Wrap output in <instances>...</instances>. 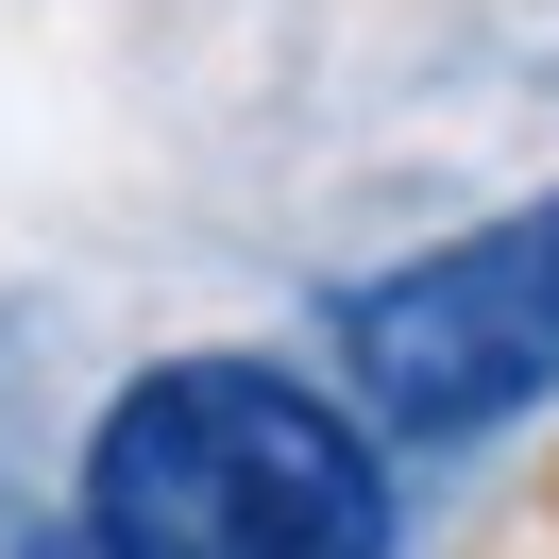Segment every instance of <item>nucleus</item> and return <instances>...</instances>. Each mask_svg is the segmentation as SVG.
<instances>
[{"mask_svg":"<svg viewBox=\"0 0 559 559\" xmlns=\"http://www.w3.org/2000/svg\"><path fill=\"white\" fill-rule=\"evenodd\" d=\"M85 559H390L373 424L272 356H170L85 441Z\"/></svg>","mask_w":559,"mask_h":559,"instance_id":"nucleus-1","label":"nucleus"},{"mask_svg":"<svg viewBox=\"0 0 559 559\" xmlns=\"http://www.w3.org/2000/svg\"><path fill=\"white\" fill-rule=\"evenodd\" d=\"M322 340H340L356 424H390V441H491V424L559 407V187L340 288Z\"/></svg>","mask_w":559,"mask_h":559,"instance_id":"nucleus-2","label":"nucleus"}]
</instances>
